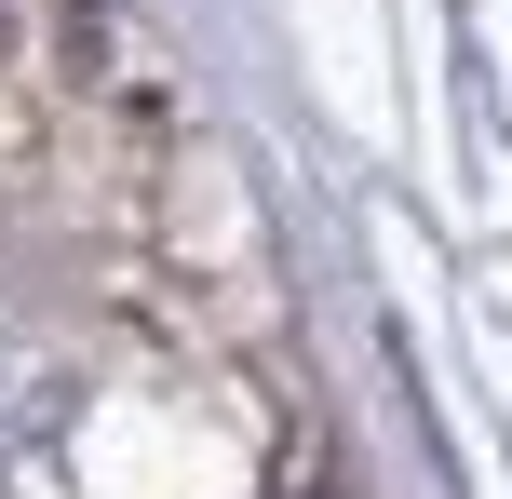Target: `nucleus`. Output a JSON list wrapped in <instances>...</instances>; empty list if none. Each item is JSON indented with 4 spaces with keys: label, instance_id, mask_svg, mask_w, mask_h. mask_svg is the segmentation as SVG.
<instances>
[{
    "label": "nucleus",
    "instance_id": "obj_1",
    "mask_svg": "<svg viewBox=\"0 0 512 499\" xmlns=\"http://www.w3.org/2000/svg\"><path fill=\"white\" fill-rule=\"evenodd\" d=\"M54 446V378H27V365H0V473H27V459Z\"/></svg>",
    "mask_w": 512,
    "mask_h": 499
}]
</instances>
